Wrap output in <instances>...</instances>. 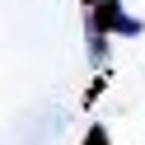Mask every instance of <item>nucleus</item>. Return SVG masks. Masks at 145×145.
I'll return each mask as SVG.
<instances>
[{
	"instance_id": "obj_1",
	"label": "nucleus",
	"mask_w": 145,
	"mask_h": 145,
	"mask_svg": "<svg viewBox=\"0 0 145 145\" xmlns=\"http://www.w3.org/2000/svg\"><path fill=\"white\" fill-rule=\"evenodd\" d=\"M89 33H122V38H140V19H131V14L122 10V0H98V5H89Z\"/></svg>"
},
{
	"instance_id": "obj_2",
	"label": "nucleus",
	"mask_w": 145,
	"mask_h": 145,
	"mask_svg": "<svg viewBox=\"0 0 145 145\" xmlns=\"http://www.w3.org/2000/svg\"><path fill=\"white\" fill-rule=\"evenodd\" d=\"M89 56H94V61L108 56V38H103V33H89Z\"/></svg>"
},
{
	"instance_id": "obj_3",
	"label": "nucleus",
	"mask_w": 145,
	"mask_h": 145,
	"mask_svg": "<svg viewBox=\"0 0 145 145\" xmlns=\"http://www.w3.org/2000/svg\"><path fill=\"white\" fill-rule=\"evenodd\" d=\"M80 145H108V131H103V126H89V131H84V140H80Z\"/></svg>"
},
{
	"instance_id": "obj_4",
	"label": "nucleus",
	"mask_w": 145,
	"mask_h": 145,
	"mask_svg": "<svg viewBox=\"0 0 145 145\" xmlns=\"http://www.w3.org/2000/svg\"><path fill=\"white\" fill-rule=\"evenodd\" d=\"M80 5H98V0H80Z\"/></svg>"
}]
</instances>
